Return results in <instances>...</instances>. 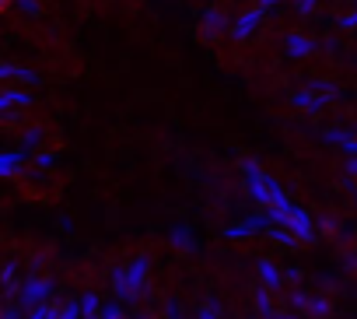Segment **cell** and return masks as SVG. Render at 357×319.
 <instances>
[]
</instances>
